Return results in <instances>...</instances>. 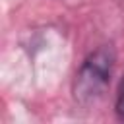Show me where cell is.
Listing matches in <instances>:
<instances>
[{"label": "cell", "instance_id": "cell-1", "mask_svg": "<svg viewBox=\"0 0 124 124\" xmlns=\"http://www.w3.org/2000/svg\"><path fill=\"white\" fill-rule=\"evenodd\" d=\"M114 60H116V52L112 45H101L85 56L79 70L76 72L74 85H72L76 103L89 107L105 95L110 83Z\"/></svg>", "mask_w": 124, "mask_h": 124}, {"label": "cell", "instance_id": "cell-2", "mask_svg": "<svg viewBox=\"0 0 124 124\" xmlns=\"http://www.w3.org/2000/svg\"><path fill=\"white\" fill-rule=\"evenodd\" d=\"M114 112H116V118H118L120 122H124V76H122V79H120V85H118V91H116Z\"/></svg>", "mask_w": 124, "mask_h": 124}]
</instances>
